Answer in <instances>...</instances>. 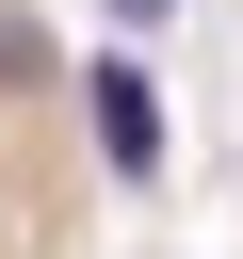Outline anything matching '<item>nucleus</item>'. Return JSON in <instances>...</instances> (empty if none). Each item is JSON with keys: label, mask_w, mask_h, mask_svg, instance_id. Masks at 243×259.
I'll list each match as a JSON object with an SVG mask.
<instances>
[{"label": "nucleus", "mask_w": 243, "mask_h": 259, "mask_svg": "<svg viewBox=\"0 0 243 259\" xmlns=\"http://www.w3.org/2000/svg\"><path fill=\"white\" fill-rule=\"evenodd\" d=\"M81 243H97V113L65 32L0 0V259H81Z\"/></svg>", "instance_id": "nucleus-1"}]
</instances>
